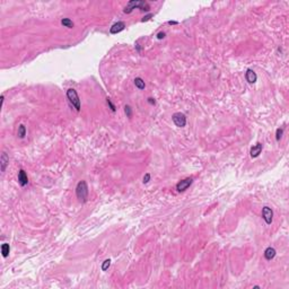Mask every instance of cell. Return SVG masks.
Returning <instances> with one entry per match:
<instances>
[{"instance_id":"6da1fadb","label":"cell","mask_w":289,"mask_h":289,"mask_svg":"<svg viewBox=\"0 0 289 289\" xmlns=\"http://www.w3.org/2000/svg\"><path fill=\"white\" fill-rule=\"evenodd\" d=\"M136 8L140 9V10H143V11H149L150 6H149V4H148L147 1H145V0H132V1H129V2L127 4L123 11H124V14H130Z\"/></svg>"},{"instance_id":"7a4b0ae2","label":"cell","mask_w":289,"mask_h":289,"mask_svg":"<svg viewBox=\"0 0 289 289\" xmlns=\"http://www.w3.org/2000/svg\"><path fill=\"white\" fill-rule=\"evenodd\" d=\"M76 195H77L78 200L80 202H86L87 201V198H88V185H87L86 181L78 182L77 186H76Z\"/></svg>"},{"instance_id":"3957f363","label":"cell","mask_w":289,"mask_h":289,"mask_svg":"<svg viewBox=\"0 0 289 289\" xmlns=\"http://www.w3.org/2000/svg\"><path fill=\"white\" fill-rule=\"evenodd\" d=\"M67 98L69 99L70 104L76 108V111H80V108H82V105H80V98H79V95H78L76 89L69 88V89L67 91Z\"/></svg>"},{"instance_id":"277c9868","label":"cell","mask_w":289,"mask_h":289,"mask_svg":"<svg viewBox=\"0 0 289 289\" xmlns=\"http://www.w3.org/2000/svg\"><path fill=\"white\" fill-rule=\"evenodd\" d=\"M172 120L174 124L178 128H184L186 125V117L181 112H176L172 115Z\"/></svg>"},{"instance_id":"5b68a950","label":"cell","mask_w":289,"mask_h":289,"mask_svg":"<svg viewBox=\"0 0 289 289\" xmlns=\"http://www.w3.org/2000/svg\"><path fill=\"white\" fill-rule=\"evenodd\" d=\"M193 183V178L192 177H186L184 180L180 181L176 184V190L177 192H184L185 190H188L191 186V184Z\"/></svg>"},{"instance_id":"8992f818","label":"cell","mask_w":289,"mask_h":289,"mask_svg":"<svg viewBox=\"0 0 289 289\" xmlns=\"http://www.w3.org/2000/svg\"><path fill=\"white\" fill-rule=\"evenodd\" d=\"M262 218H263L264 221L267 223V225L272 224V220H273V211H272L271 208L263 207V209H262Z\"/></svg>"},{"instance_id":"52a82bcc","label":"cell","mask_w":289,"mask_h":289,"mask_svg":"<svg viewBox=\"0 0 289 289\" xmlns=\"http://www.w3.org/2000/svg\"><path fill=\"white\" fill-rule=\"evenodd\" d=\"M125 23L124 22H117L115 23L114 25H112V27L110 28V33L111 34H117V33H120V32H122V31L125 28Z\"/></svg>"},{"instance_id":"ba28073f","label":"cell","mask_w":289,"mask_h":289,"mask_svg":"<svg viewBox=\"0 0 289 289\" xmlns=\"http://www.w3.org/2000/svg\"><path fill=\"white\" fill-rule=\"evenodd\" d=\"M262 148H263V146H262V143H258L256 145H254V146L251 148V157L252 158H256V157H259L260 154L262 153Z\"/></svg>"},{"instance_id":"9c48e42d","label":"cell","mask_w":289,"mask_h":289,"mask_svg":"<svg viewBox=\"0 0 289 289\" xmlns=\"http://www.w3.org/2000/svg\"><path fill=\"white\" fill-rule=\"evenodd\" d=\"M18 183L21 186H25L28 183V177L24 169H19L18 172Z\"/></svg>"},{"instance_id":"30bf717a","label":"cell","mask_w":289,"mask_h":289,"mask_svg":"<svg viewBox=\"0 0 289 289\" xmlns=\"http://www.w3.org/2000/svg\"><path fill=\"white\" fill-rule=\"evenodd\" d=\"M245 79L247 82L254 84V82H256V80H258V76H256V73L252 69H247L245 72Z\"/></svg>"},{"instance_id":"8fae6325","label":"cell","mask_w":289,"mask_h":289,"mask_svg":"<svg viewBox=\"0 0 289 289\" xmlns=\"http://www.w3.org/2000/svg\"><path fill=\"white\" fill-rule=\"evenodd\" d=\"M9 164V157L7 156L6 153H2L1 154V157H0V166H1V172L5 173L7 166Z\"/></svg>"},{"instance_id":"7c38bea8","label":"cell","mask_w":289,"mask_h":289,"mask_svg":"<svg viewBox=\"0 0 289 289\" xmlns=\"http://www.w3.org/2000/svg\"><path fill=\"white\" fill-rule=\"evenodd\" d=\"M277 252L276 250L273 249V247H271V246H269L268 249H265V251H264V258H265V260H268V261H271L275 256H276Z\"/></svg>"},{"instance_id":"4fadbf2b","label":"cell","mask_w":289,"mask_h":289,"mask_svg":"<svg viewBox=\"0 0 289 289\" xmlns=\"http://www.w3.org/2000/svg\"><path fill=\"white\" fill-rule=\"evenodd\" d=\"M133 82H134V86L137 87L138 89H140V91H143V89H145V88H146V84H145V82H143V78H140V77L134 78Z\"/></svg>"},{"instance_id":"5bb4252c","label":"cell","mask_w":289,"mask_h":289,"mask_svg":"<svg viewBox=\"0 0 289 289\" xmlns=\"http://www.w3.org/2000/svg\"><path fill=\"white\" fill-rule=\"evenodd\" d=\"M61 25L63 27H67V28H72L75 24H73V22L70 18H62L61 19Z\"/></svg>"},{"instance_id":"9a60e30c","label":"cell","mask_w":289,"mask_h":289,"mask_svg":"<svg viewBox=\"0 0 289 289\" xmlns=\"http://www.w3.org/2000/svg\"><path fill=\"white\" fill-rule=\"evenodd\" d=\"M9 252H10V246L7 243H4L1 245V253H2V256L4 258H7L9 255Z\"/></svg>"},{"instance_id":"2e32d148","label":"cell","mask_w":289,"mask_h":289,"mask_svg":"<svg viewBox=\"0 0 289 289\" xmlns=\"http://www.w3.org/2000/svg\"><path fill=\"white\" fill-rule=\"evenodd\" d=\"M17 134H18V137H19L21 139L25 138V136H26V127H25V125L21 124L19 127H18Z\"/></svg>"},{"instance_id":"e0dca14e","label":"cell","mask_w":289,"mask_h":289,"mask_svg":"<svg viewBox=\"0 0 289 289\" xmlns=\"http://www.w3.org/2000/svg\"><path fill=\"white\" fill-rule=\"evenodd\" d=\"M124 113L127 117H132V108L129 105H125L124 106Z\"/></svg>"},{"instance_id":"ac0fdd59","label":"cell","mask_w":289,"mask_h":289,"mask_svg":"<svg viewBox=\"0 0 289 289\" xmlns=\"http://www.w3.org/2000/svg\"><path fill=\"white\" fill-rule=\"evenodd\" d=\"M110 265H111V260L110 259L105 260L103 262V264H102V270H103V271H106L108 268H110Z\"/></svg>"},{"instance_id":"d6986e66","label":"cell","mask_w":289,"mask_h":289,"mask_svg":"<svg viewBox=\"0 0 289 289\" xmlns=\"http://www.w3.org/2000/svg\"><path fill=\"white\" fill-rule=\"evenodd\" d=\"M282 133H284V129L282 128H278L277 129V131H276V139H277V141H279L281 139V137H282Z\"/></svg>"},{"instance_id":"ffe728a7","label":"cell","mask_w":289,"mask_h":289,"mask_svg":"<svg viewBox=\"0 0 289 289\" xmlns=\"http://www.w3.org/2000/svg\"><path fill=\"white\" fill-rule=\"evenodd\" d=\"M106 102H108V106H110V108H111V111L112 112H115L117 111V108H115V105L112 103V101H111V98H106Z\"/></svg>"},{"instance_id":"44dd1931","label":"cell","mask_w":289,"mask_h":289,"mask_svg":"<svg viewBox=\"0 0 289 289\" xmlns=\"http://www.w3.org/2000/svg\"><path fill=\"white\" fill-rule=\"evenodd\" d=\"M149 181H150V174H149V173H146L145 176H143V184H147Z\"/></svg>"},{"instance_id":"7402d4cb","label":"cell","mask_w":289,"mask_h":289,"mask_svg":"<svg viewBox=\"0 0 289 289\" xmlns=\"http://www.w3.org/2000/svg\"><path fill=\"white\" fill-rule=\"evenodd\" d=\"M153 17V14H149V15H147V16H145V17L143 18V22H147V21H149L150 18Z\"/></svg>"},{"instance_id":"603a6c76","label":"cell","mask_w":289,"mask_h":289,"mask_svg":"<svg viewBox=\"0 0 289 289\" xmlns=\"http://www.w3.org/2000/svg\"><path fill=\"white\" fill-rule=\"evenodd\" d=\"M165 37V33L164 32H160V33H158L157 34V39L158 40H162V39H164Z\"/></svg>"},{"instance_id":"cb8c5ba5","label":"cell","mask_w":289,"mask_h":289,"mask_svg":"<svg viewBox=\"0 0 289 289\" xmlns=\"http://www.w3.org/2000/svg\"><path fill=\"white\" fill-rule=\"evenodd\" d=\"M148 103L151 104V105H155L156 102H155V99H154V98H151V97H149V98H148Z\"/></svg>"},{"instance_id":"d4e9b609","label":"cell","mask_w":289,"mask_h":289,"mask_svg":"<svg viewBox=\"0 0 289 289\" xmlns=\"http://www.w3.org/2000/svg\"><path fill=\"white\" fill-rule=\"evenodd\" d=\"M169 25H176L177 22H174V21H169Z\"/></svg>"}]
</instances>
